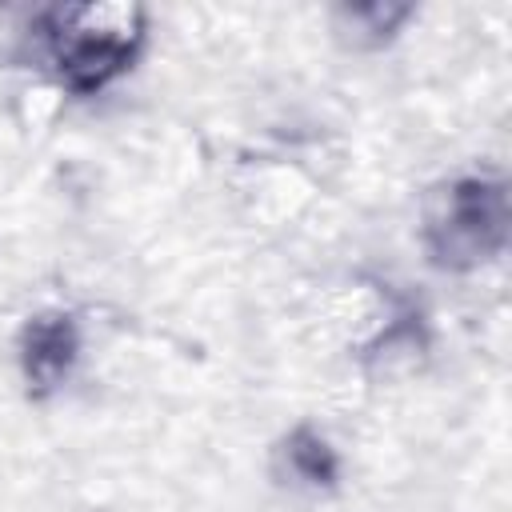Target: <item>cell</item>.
<instances>
[{
    "label": "cell",
    "instance_id": "obj_1",
    "mask_svg": "<svg viewBox=\"0 0 512 512\" xmlns=\"http://www.w3.org/2000/svg\"><path fill=\"white\" fill-rule=\"evenodd\" d=\"M44 36L64 84L96 92L132 64L144 40V12L136 4H68L48 12Z\"/></svg>",
    "mask_w": 512,
    "mask_h": 512
},
{
    "label": "cell",
    "instance_id": "obj_4",
    "mask_svg": "<svg viewBox=\"0 0 512 512\" xmlns=\"http://www.w3.org/2000/svg\"><path fill=\"white\" fill-rule=\"evenodd\" d=\"M288 456H292V468H296L304 480H312V484H332V480H336V456H332V448H328L316 432L300 428V432L288 440Z\"/></svg>",
    "mask_w": 512,
    "mask_h": 512
},
{
    "label": "cell",
    "instance_id": "obj_3",
    "mask_svg": "<svg viewBox=\"0 0 512 512\" xmlns=\"http://www.w3.org/2000/svg\"><path fill=\"white\" fill-rule=\"evenodd\" d=\"M24 376L36 388H56L76 360V324L64 312H44L24 328Z\"/></svg>",
    "mask_w": 512,
    "mask_h": 512
},
{
    "label": "cell",
    "instance_id": "obj_2",
    "mask_svg": "<svg viewBox=\"0 0 512 512\" xmlns=\"http://www.w3.org/2000/svg\"><path fill=\"white\" fill-rule=\"evenodd\" d=\"M428 252L440 268L468 272L488 264L508 240V192L500 180L464 176L444 184L428 204Z\"/></svg>",
    "mask_w": 512,
    "mask_h": 512
}]
</instances>
